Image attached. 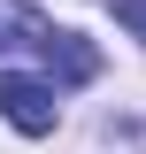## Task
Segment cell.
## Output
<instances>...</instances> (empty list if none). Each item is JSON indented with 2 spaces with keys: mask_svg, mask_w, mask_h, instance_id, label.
Wrapping results in <instances>:
<instances>
[{
  "mask_svg": "<svg viewBox=\"0 0 146 154\" xmlns=\"http://www.w3.org/2000/svg\"><path fill=\"white\" fill-rule=\"evenodd\" d=\"M46 31H54V23L38 16L31 0H0V46H38Z\"/></svg>",
  "mask_w": 146,
  "mask_h": 154,
  "instance_id": "3957f363",
  "label": "cell"
},
{
  "mask_svg": "<svg viewBox=\"0 0 146 154\" xmlns=\"http://www.w3.org/2000/svg\"><path fill=\"white\" fill-rule=\"evenodd\" d=\"M115 23H131V38H146V0H108Z\"/></svg>",
  "mask_w": 146,
  "mask_h": 154,
  "instance_id": "277c9868",
  "label": "cell"
},
{
  "mask_svg": "<svg viewBox=\"0 0 146 154\" xmlns=\"http://www.w3.org/2000/svg\"><path fill=\"white\" fill-rule=\"evenodd\" d=\"M38 54H46V69H54L62 85H85V77L100 69V54H92L77 31H46V38H38Z\"/></svg>",
  "mask_w": 146,
  "mask_h": 154,
  "instance_id": "7a4b0ae2",
  "label": "cell"
},
{
  "mask_svg": "<svg viewBox=\"0 0 146 154\" xmlns=\"http://www.w3.org/2000/svg\"><path fill=\"white\" fill-rule=\"evenodd\" d=\"M0 116L16 123L23 139H46V131H54V116H62V100H54L46 77H31V69H0Z\"/></svg>",
  "mask_w": 146,
  "mask_h": 154,
  "instance_id": "6da1fadb",
  "label": "cell"
}]
</instances>
